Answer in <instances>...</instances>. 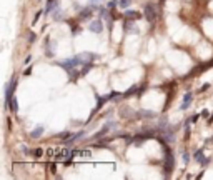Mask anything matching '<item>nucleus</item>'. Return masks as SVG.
Listing matches in <instances>:
<instances>
[{
	"label": "nucleus",
	"instance_id": "9d476101",
	"mask_svg": "<svg viewBox=\"0 0 213 180\" xmlns=\"http://www.w3.org/2000/svg\"><path fill=\"white\" fill-rule=\"evenodd\" d=\"M138 115H143V118H153L155 117V112H152V110H142Z\"/></svg>",
	"mask_w": 213,
	"mask_h": 180
},
{
	"label": "nucleus",
	"instance_id": "4be33fe9",
	"mask_svg": "<svg viewBox=\"0 0 213 180\" xmlns=\"http://www.w3.org/2000/svg\"><path fill=\"white\" fill-rule=\"evenodd\" d=\"M98 2H102V0H90V4H98Z\"/></svg>",
	"mask_w": 213,
	"mask_h": 180
},
{
	"label": "nucleus",
	"instance_id": "5701e85b",
	"mask_svg": "<svg viewBox=\"0 0 213 180\" xmlns=\"http://www.w3.org/2000/svg\"><path fill=\"white\" fill-rule=\"evenodd\" d=\"M212 122H213V113H212V117L208 118V123H212Z\"/></svg>",
	"mask_w": 213,
	"mask_h": 180
},
{
	"label": "nucleus",
	"instance_id": "39448f33",
	"mask_svg": "<svg viewBox=\"0 0 213 180\" xmlns=\"http://www.w3.org/2000/svg\"><path fill=\"white\" fill-rule=\"evenodd\" d=\"M195 160H196V162H200L201 165H205V163L208 162V160L205 159V155H203V150H201V148H200V150H196V152H195Z\"/></svg>",
	"mask_w": 213,
	"mask_h": 180
},
{
	"label": "nucleus",
	"instance_id": "aec40b11",
	"mask_svg": "<svg viewBox=\"0 0 213 180\" xmlns=\"http://www.w3.org/2000/svg\"><path fill=\"white\" fill-rule=\"evenodd\" d=\"M30 72H32V68H27V70L23 72V75H25V77H27V75H30Z\"/></svg>",
	"mask_w": 213,
	"mask_h": 180
},
{
	"label": "nucleus",
	"instance_id": "f257e3e1",
	"mask_svg": "<svg viewBox=\"0 0 213 180\" xmlns=\"http://www.w3.org/2000/svg\"><path fill=\"white\" fill-rule=\"evenodd\" d=\"M59 67H62L63 70H67L68 73H72L73 72V68L80 67L82 65V60H80V57L77 55V57H73V59H67V60H62V62L57 63Z\"/></svg>",
	"mask_w": 213,
	"mask_h": 180
},
{
	"label": "nucleus",
	"instance_id": "423d86ee",
	"mask_svg": "<svg viewBox=\"0 0 213 180\" xmlns=\"http://www.w3.org/2000/svg\"><path fill=\"white\" fill-rule=\"evenodd\" d=\"M43 135V127L42 125H38L34 129V132H30V137L32 138H38V137H42Z\"/></svg>",
	"mask_w": 213,
	"mask_h": 180
},
{
	"label": "nucleus",
	"instance_id": "1a4fd4ad",
	"mask_svg": "<svg viewBox=\"0 0 213 180\" xmlns=\"http://www.w3.org/2000/svg\"><path fill=\"white\" fill-rule=\"evenodd\" d=\"M10 109H12L13 113H17L18 112V104H17V97L13 95L12 97V100H10Z\"/></svg>",
	"mask_w": 213,
	"mask_h": 180
},
{
	"label": "nucleus",
	"instance_id": "6e6552de",
	"mask_svg": "<svg viewBox=\"0 0 213 180\" xmlns=\"http://www.w3.org/2000/svg\"><path fill=\"white\" fill-rule=\"evenodd\" d=\"M57 2H59V0H48V4H47L45 12H47V13H52V12H53V9L57 7Z\"/></svg>",
	"mask_w": 213,
	"mask_h": 180
},
{
	"label": "nucleus",
	"instance_id": "20e7f679",
	"mask_svg": "<svg viewBox=\"0 0 213 180\" xmlns=\"http://www.w3.org/2000/svg\"><path fill=\"white\" fill-rule=\"evenodd\" d=\"M192 98H193V93H192V92H187V93H185L183 104H182V110H185V109H188V107H190V104H192Z\"/></svg>",
	"mask_w": 213,
	"mask_h": 180
},
{
	"label": "nucleus",
	"instance_id": "2eb2a0df",
	"mask_svg": "<svg viewBox=\"0 0 213 180\" xmlns=\"http://www.w3.org/2000/svg\"><path fill=\"white\" fill-rule=\"evenodd\" d=\"M34 155H35V157H42V155H43V150H42V148H35V150H34Z\"/></svg>",
	"mask_w": 213,
	"mask_h": 180
},
{
	"label": "nucleus",
	"instance_id": "7ed1b4c3",
	"mask_svg": "<svg viewBox=\"0 0 213 180\" xmlns=\"http://www.w3.org/2000/svg\"><path fill=\"white\" fill-rule=\"evenodd\" d=\"M88 29L92 30L93 34H102V30H103V24H102V20H92V24H90Z\"/></svg>",
	"mask_w": 213,
	"mask_h": 180
},
{
	"label": "nucleus",
	"instance_id": "f8f14e48",
	"mask_svg": "<svg viewBox=\"0 0 213 180\" xmlns=\"http://www.w3.org/2000/svg\"><path fill=\"white\" fill-rule=\"evenodd\" d=\"M125 15H127L128 18H137V17H140V15H138L137 12H133V10H127V12H125Z\"/></svg>",
	"mask_w": 213,
	"mask_h": 180
},
{
	"label": "nucleus",
	"instance_id": "ddd939ff",
	"mask_svg": "<svg viewBox=\"0 0 213 180\" xmlns=\"http://www.w3.org/2000/svg\"><path fill=\"white\" fill-rule=\"evenodd\" d=\"M135 92H137V85H133V87H130L128 90H127V92L123 93V95H125V97H130L132 93H135Z\"/></svg>",
	"mask_w": 213,
	"mask_h": 180
},
{
	"label": "nucleus",
	"instance_id": "412c9836",
	"mask_svg": "<svg viewBox=\"0 0 213 180\" xmlns=\"http://www.w3.org/2000/svg\"><path fill=\"white\" fill-rule=\"evenodd\" d=\"M30 60H32V57H30V55H29V57H27V59H25V62H23V63H25V65H27V63H29Z\"/></svg>",
	"mask_w": 213,
	"mask_h": 180
},
{
	"label": "nucleus",
	"instance_id": "0eeeda50",
	"mask_svg": "<svg viewBox=\"0 0 213 180\" xmlns=\"http://www.w3.org/2000/svg\"><path fill=\"white\" fill-rule=\"evenodd\" d=\"M93 5H95V4H93ZM93 9H95V7H93ZM93 9H92V7H85V9L78 13V17H80V18H87V17H90V15H92V12H93Z\"/></svg>",
	"mask_w": 213,
	"mask_h": 180
},
{
	"label": "nucleus",
	"instance_id": "f3484780",
	"mask_svg": "<svg viewBox=\"0 0 213 180\" xmlns=\"http://www.w3.org/2000/svg\"><path fill=\"white\" fill-rule=\"evenodd\" d=\"M183 162H185V163H188V162H190V155H188L187 152L183 154Z\"/></svg>",
	"mask_w": 213,
	"mask_h": 180
},
{
	"label": "nucleus",
	"instance_id": "f03ea898",
	"mask_svg": "<svg viewBox=\"0 0 213 180\" xmlns=\"http://www.w3.org/2000/svg\"><path fill=\"white\" fill-rule=\"evenodd\" d=\"M143 15H145L146 22H150V24H153V22L157 20V10H155L153 5H146V7H145V12H143Z\"/></svg>",
	"mask_w": 213,
	"mask_h": 180
},
{
	"label": "nucleus",
	"instance_id": "9b49d317",
	"mask_svg": "<svg viewBox=\"0 0 213 180\" xmlns=\"http://www.w3.org/2000/svg\"><path fill=\"white\" fill-rule=\"evenodd\" d=\"M130 4H132V0H118V7L120 9H128Z\"/></svg>",
	"mask_w": 213,
	"mask_h": 180
},
{
	"label": "nucleus",
	"instance_id": "dca6fc26",
	"mask_svg": "<svg viewBox=\"0 0 213 180\" xmlns=\"http://www.w3.org/2000/svg\"><path fill=\"white\" fill-rule=\"evenodd\" d=\"M42 15H43V12H42V10H40V12H37V13H35V17H34V24H37V20H38V18H40V17H42Z\"/></svg>",
	"mask_w": 213,
	"mask_h": 180
},
{
	"label": "nucleus",
	"instance_id": "a211bd4d",
	"mask_svg": "<svg viewBox=\"0 0 213 180\" xmlns=\"http://www.w3.org/2000/svg\"><path fill=\"white\" fill-rule=\"evenodd\" d=\"M34 40H35V34L34 32H30L29 34V42H34Z\"/></svg>",
	"mask_w": 213,
	"mask_h": 180
},
{
	"label": "nucleus",
	"instance_id": "6ab92c4d",
	"mask_svg": "<svg viewBox=\"0 0 213 180\" xmlns=\"http://www.w3.org/2000/svg\"><path fill=\"white\" fill-rule=\"evenodd\" d=\"M208 87H210V84H205L203 87L200 88V92H206V90H208Z\"/></svg>",
	"mask_w": 213,
	"mask_h": 180
},
{
	"label": "nucleus",
	"instance_id": "4468645a",
	"mask_svg": "<svg viewBox=\"0 0 213 180\" xmlns=\"http://www.w3.org/2000/svg\"><path fill=\"white\" fill-rule=\"evenodd\" d=\"M53 20H60V18H62V12H60V9H55L53 10Z\"/></svg>",
	"mask_w": 213,
	"mask_h": 180
}]
</instances>
